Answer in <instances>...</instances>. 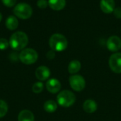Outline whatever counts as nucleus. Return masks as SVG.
I'll use <instances>...</instances> for the list:
<instances>
[{
    "label": "nucleus",
    "instance_id": "f8f14e48",
    "mask_svg": "<svg viewBox=\"0 0 121 121\" xmlns=\"http://www.w3.org/2000/svg\"><path fill=\"white\" fill-rule=\"evenodd\" d=\"M83 109L87 113H93L97 110V103L95 101L88 99L83 104Z\"/></svg>",
    "mask_w": 121,
    "mask_h": 121
},
{
    "label": "nucleus",
    "instance_id": "5701e85b",
    "mask_svg": "<svg viewBox=\"0 0 121 121\" xmlns=\"http://www.w3.org/2000/svg\"><path fill=\"white\" fill-rule=\"evenodd\" d=\"M46 57L48 58V59L49 60H52L55 57V51L51 50V51H49L47 54H46Z\"/></svg>",
    "mask_w": 121,
    "mask_h": 121
},
{
    "label": "nucleus",
    "instance_id": "6ab92c4d",
    "mask_svg": "<svg viewBox=\"0 0 121 121\" xmlns=\"http://www.w3.org/2000/svg\"><path fill=\"white\" fill-rule=\"evenodd\" d=\"M44 88V85L42 82H36L32 87L33 92L35 93H40Z\"/></svg>",
    "mask_w": 121,
    "mask_h": 121
},
{
    "label": "nucleus",
    "instance_id": "9b49d317",
    "mask_svg": "<svg viewBox=\"0 0 121 121\" xmlns=\"http://www.w3.org/2000/svg\"><path fill=\"white\" fill-rule=\"evenodd\" d=\"M100 7L103 12L106 14L112 13L115 9L114 0H101Z\"/></svg>",
    "mask_w": 121,
    "mask_h": 121
},
{
    "label": "nucleus",
    "instance_id": "f03ea898",
    "mask_svg": "<svg viewBox=\"0 0 121 121\" xmlns=\"http://www.w3.org/2000/svg\"><path fill=\"white\" fill-rule=\"evenodd\" d=\"M67 40L66 37L60 34H55L51 36L49 40V45L54 51H62L67 47Z\"/></svg>",
    "mask_w": 121,
    "mask_h": 121
},
{
    "label": "nucleus",
    "instance_id": "4468645a",
    "mask_svg": "<svg viewBox=\"0 0 121 121\" xmlns=\"http://www.w3.org/2000/svg\"><path fill=\"white\" fill-rule=\"evenodd\" d=\"M48 5L53 10L60 11L65 8L66 0H48Z\"/></svg>",
    "mask_w": 121,
    "mask_h": 121
},
{
    "label": "nucleus",
    "instance_id": "6e6552de",
    "mask_svg": "<svg viewBox=\"0 0 121 121\" xmlns=\"http://www.w3.org/2000/svg\"><path fill=\"white\" fill-rule=\"evenodd\" d=\"M106 46L109 51L113 52L118 51L121 48V39L117 36H112L108 39Z\"/></svg>",
    "mask_w": 121,
    "mask_h": 121
},
{
    "label": "nucleus",
    "instance_id": "b1692460",
    "mask_svg": "<svg viewBox=\"0 0 121 121\" xmlns=\"http://www.w3.org/2000/svg\"><path fill=\"white\" fill-rule=\"evenodd\" d=\"M114 15L116 18L118 19H121V8L118 7L114 9Z\"/></svg>",
    "mask_w": 121,
    "mask_h": 121
},
{
    "label": "nucleus",
    "instance_id": "f257e3e1",
    "mask_svg": "<svg viewBox=\"0 0 121 121\" xmlns=\"http://www.w3.org/2000/svg\"><path fill=\"white\" fill-rule=\"evenodd\" d=\"M28 43V37L27 34L23 31H17L13 33L9 39V45L13 50H23Z\"/></svg>",
    "mask_w": 121,
    "mask_h": 121
},
{
    "label": "nucleus",
    "instance_id": "412c9836",
    "mask_svg": "<svg viewBox=\"0 0 121 121\" xmlns=\"http://www.w3.org/2000/svg\"><path fill=\"white\" fill-rule=\"evenodd\" d=\"M48 4V1H47L46 0H38L37 2V5L39 8L40 9H45L47 7Z\"/></svg>",
    "mask_w": 121,
    "mask_h": 121
},
{
    "label": "nucleus",
    "instance_id": "f3484780",
    "mask_svg": "<svg viewBox=\"0 0 121 121\" xmlns=\"http://www.w3.org/2000/svg\"><path fill=\"white\" fill-rule=\"evenodd\" d=\"M44 110L48 113H53L57 108V105L55 101L50 100L44 103Z\"/></svg>",
    "mask_w": 121,
    "mask_h": 121
},
{
    "label": "nucleus",
    "instance_id": "1a4fd4ad",
    "mask_svg": "<svg viewBox=\"0 0 121 121\" xmlns=\"http://www.w3.org/2000/svg\"><path fill=\"white\" fill-rule=\"evenodd\" d=\"M35 76L38 80L39 81H45L47 80L50 76V69L45 66H39L35 70Z\"/></svg>",
    "mask_w": 121,
    "mask_h": 121
},
{
    "label": "nucleus",
    "instance_id": "7ed1b4c3",
    "mask_svg": "<svg viewBox=\"0 0 121 121\" xmlns=\"http://www.w3.org/2000/svg\"><path fill=\"white\" fill-rule=\"evenodd\" d=\"M57 103L62 107L68 108L74 103L76 101V96L70 91L65 90L59 93L57 97Z\"/></svg>",
    "mask_w": 121,
    "mask_h": 121
},
{
    "label": "nucleus",
    "instance_id": "2eb2a0df",
    "mask_svg": "<svg viewBox=\"0 0 121 121\" xmlns=\"http://www.w3.org/2000/svg\"><path fill=\"white\" fill-rule=\"evenodd\" d=\"M82 68V64L80 61L77 60L72 61L68 66V71L71 74H76L78 73Z\"/></svg>",
    "mask_w": 121,
    "mask_h": 121
},
{
    "label": "nucleus",
    "instance_id": "39448f33",
    "mask_svg": "<svg viewBox=\"0 0 121 121\" xmlns=\"http://www.w3.org/2000/svg\"><path fill=\"white\" fill-rule=\"evenodd\" d=\"M13 13L17 17L21 19H27L31 16L33 9L31 6L26 3H19L15 6Z\"/></svg>",
    "mask_w": 121,
    "mask_h": 121
},
{
    "label": "nucleus",
    "instance_id": "20e7f679",
    "mask_svg": "<svg viewBox=\"0 0 121 121\" xmlns=\"http://www.w3.org/2000/svg\"><path fill=\"white\" fill-rule=\"evenodd\" d=\"M38 58V55L36 51L30 48H24L18 55V58L20 61L26 65H31L35 63Z\"/></svg>",
    "mask_w": 121,
    "mask_h": 121
},
{
    "label": "nucleus",
    "instance_id": "ddd939ff",
    "mask_svg": "<svg viewBox=\"0 0 121 121\" xmlns=\"http://www.w3.org/2000/svg\"><path fill=\"white\" fill-rule=\"evenodd\" d=\"M18 121H34L35 117L33 113L28 110H23L21 111L18 116Z\"/></svg>",
    "mask_w": 121,
    "mask_h": 121
},
{
    "label": "nucleus",
    "instance_id": "4be33fe9",
    "mask_svg": "<svg viewBox=\"0 0 121 121\" xmlns=\"http://www.w3.org/2000/svg\"><path fill=\"white\" fill-rule=\"evenodd\" d=\"M1 1L3 4L8 7H11L14 6L16 2V0H1Z\"/></svg>",
    "mask_w": 121,
    "mask_h": 121
},
{
    "label": "nucleus",
    "instance_id": "393cba45",
    "mask_svg": "<svg viewBox=\"0 0 121 121\" xmlns=\"http://www.w3.org/2000/svg\"><path fill=\"white\" fill-rule=\"evenodd\" d=\"M1 19H2V15H1V14L0 13V21H1Z\"/></svg>",
    "mask_w": 121,
    "mask_h": 121
},
{
    "label": "nucleus",
    "instance_id": "9d476101",
    "mask_svg": "<svg viewBox=\"0 0 121 121\" xmlns=\"http://www.w3.org/2000/svg\"><path fill=\"white\" fill-rule=\"evenodd\" d=\"M46 88L51 93H57L61 89V83L56 78H51L46 83Z\"/></svg>",
    "mask_w": 121,
    "mask_h": 121
},
{
    "label": "nucleus",
    "instance_id": "a211bd4d",
    "mask_svg": "<svg viewBox=\"0 0 121 121\" xmlns=\"http://www.w3.org/2000/svg\"><path fill=\"white\" fill-rule=\"evenodd\" d=\"M8 111V106L5 101L0 100V118L4 117Z\"/></svg>",
    "mask_w": 121,
    "mask_h": 121
},
{
    "label": "nucleus",
    "instance_id": "dca6fc26",
    "mask_svg": "<svg viewBox=\"0 0 121 121\" xmlns=\"http://www.w3.org/2000/svg\"><path fill=\"white\" fill-rule=\"evenodd\" d=\"M18 25V19L14 16H9L6 21V26L9 30H15Z\"/></svg>",
    "mask_w": 121,
    "mask_h": 121
},
{
    "label": "nucleus",
    "instance_id": "0eeeda50",
    "mask_svg": "<svg viewBox=\"0 0 121 121\" xmlns=\"http://www.w3.org/2000/svg\"><path fill=\"white\" fill-rule=\"evenodd\" d=\"M108 64L112 71L116 73H121V53H116L111 55Z\"/></svg>",
    "mask_w": 121,
    "mask_h": 121
},
{
    "label": "nucleus",
    "instance_id": "423d86ee",
    "mask_svg": "<svg viewBox=\"0 0 121 121\" xmlns=\"http://www.w3.org/2000/svg\"><path fill=\"white\" fill-rule=\"evenodd\" d=\"M71 88L75 91H82L86 86V81L84 78L80 75H72L69 79Z\"/></svg>",
    "mask_w": 121,
    "mask_h": 121
},
{
    "label": "nucleus",
    "instance_id": "aec40b11",
    "mask_svg": "<svg viewBox=\"0 0 121 121\" xmlns=\"http://www.w3.org/2000/svg\"><path fill=\"white\" fill-rule=\"evenodd\" d=\"M9 46V42L4 38L0 39V50H5Z\"/></svg>",
    "mask_w": 121,
    "mask_h": 121
}]
</instances>
